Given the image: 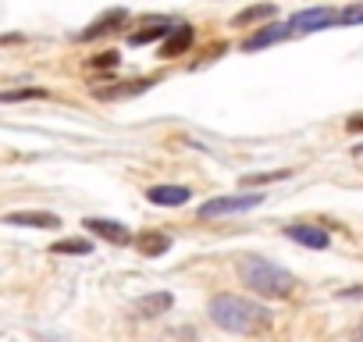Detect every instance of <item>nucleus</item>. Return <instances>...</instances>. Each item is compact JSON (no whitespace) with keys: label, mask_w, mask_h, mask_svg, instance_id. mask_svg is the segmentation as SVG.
<instances>
[{"label":"nucleus","mask_w":363,"mask_h":342,"mask_svg":"<svg viewBox=\"0 0 363 342\" xmlns=\"http://www.w3.org/2000/svg\"><path fill=\"white\" fill-rule=\"evenodd\" d=\"M211 321L225 331H235V335H257L271 324V310L260 307L257 299H246V296H235V292H218L207 307Z\"/></svg>","instance_id":"obj_1"},{"label":"nucleus","mask_w":363,"mask_h":342,"mask_svg":"<svg viewBox=\"0 0 363 342\" xmlns=\"http://www.w3.org/2000/svg\"><path fill=\"white\" fill-rule=\"evenodd\" d=\"M239 278H242V285H250L257 296H267V299H285L296 289V278L285 267H278L274 260L257 257V253H246L239 260Z\"/></svg>","instance_id":"obj_2"},{"label":"nucleus","mask_w":363,"mask_h":342,"mask_svg":"<svg viewBox=\"0 0 363 342\" xmlns=\"http://www.w3.org/2000/svg\"><path fill=\"white\" fill-rule=\"evenodd\" d=\"M267 197L257 189V193H239V197H214V200H207L203 207H200V218L203 221H211V218H225V214H242V211H253V207H260Z\"/></svg>","instance_id":"obj_3"},{"label":"nucleus","mask_w":363,"mask_h":342,"mask_svg":"<svg viewBox=\"0 0 363 342\" xmlns=\"http://www.w3.org/2000/svg\"><path fill=\"white\" fill-rule=\"evenodd\" d=\"M289 26H292V33H320V29L338 26V11H331V8H306V11H296L289 18Z\"/></svg>","instance_id":"obj_4"},{"label":"nucleus","mask_w":363,"mask_h":342,"mask_svg":"<svg viewBox=\"0 0 363 342\" xmlns=\"http://www.w3.org/2000/svg\"><path fill=\"white\" fill-rule=\"evenodd\" d=\"M289 36H292V26H289V22H274V26H267V29H260V33L246 36V40H242V50H246V54H253V50L274 47V43H281V40H289Z\"/></svg>","instance_id":"obj_5"},{"label":"nucleus","mask_w":363,"mask_h":342,"mask_svg":"<svg viewBox=\"0 0 363 342\" xmlns=\"http://www.w3.org/2000/svg\"><path fill=\"white\" fill-rule=\"evenodd\" d=\"M125 18H128V11H125V8H111V11H104L93 26H86V29L79 33V40H100V36H107V33L121 29V26H125Z\"/></svg>","instance_id":"obj_6"},{"label":"nucleus","mask_w":363,"mask_h":342,"mask_svg":"<svg viewBox=\"0 0 363 342\" xmlns=\"http://www.w3.org/2000/svg\"><path fill=\"white\" fill-rule=\"evenodd\" d=\"M86 228H89L93 236H100V239L114 243V246H128V243H132V232H128L121 221H107V218H86Z\"/></svg>","instance_id":"obj_7"},{"label":"nucleus","mask_w":363,"mask_h":342,"mask_svg":"<svg viewBox=\"0 0 363 342\" xmlns=\"http://www.w3.org/2000/svg\"><path fill=\"white\" fill-rule=\"evenodd\" d=\"M285 236L306 250H328V243H331V236L317 225H285Z\"/></svg>","instance_id":"obj_8"},{"label":"nucleus","mask_w":363,"mask_h":342,"mask_svg":"<svg viewBox=\"0 0 363 342\" xmlns=\"http://www.w3.org/2000/svg\"><path fill=\"white\" fill-rule=\"evenodd\" d=\"M4 225H26V228H61V218L50 211H11L4 214Z\"/></svg>","instance_id":"obj_9"},{"label":"nucleus","mask_w":363,"mask_h":342,"mask_svg":"<svg viewBox=\"0 0 363 342\" xmlns=\"http://www.w3.org/2000/svg\"><path fill=\"white\" fill-rule=\"evenodd\" d=\"M193 40H196L193 26H186V22H178V26L171 29V36H164L160 57H182V54H186V50L193 47Z\"/></svg>","instance_id":"obj_10"},{"label":"nucleus","mask_w":363,"mask_h":342,"mask_svg":"<svg viewBox=\"0 0 363 342\" xmlns=\"http://www.w3.org/2000/svg\"><path fill=\"white\" fill-rule=\"evenodd\" d=\"M193 193L186 189V186H150L146 189V200L150 204H157V207H182Z\"/></svg>","instance_id":"obj_11"},{"label":"nucleus","mask_w":363,"mask_h":342,"mask_svg":"<svg viewBox=\"0 0 363 342\" xmlns=\"http://www.w3.org/2000/svg\"><path fill=\"white\" fill-rule=\"evenodd\" d=\"M135 250H139L143 257H164V253L171 250V236L150 228V232H143V236L135 239Z\"/></svg>","instance_id":"obj_12"},{"label":"nucleus","mask_w":363,"mask_h":342,"mask_svg":"<svg viewBox=\"0 0 363 342\" xmlns=\"http://www.w3.org/2000/svg\"><path fill=\"white\" fill-rule=\"evenodd\" d=\"M171 303H174L171 292H150V296L135 299V314H139V317H160V314L171 310Z\"/></svg>","instance_id":"obj_13"},{"label":"nucleus","mask_w":363,"mask_h":342,"mask_svg":"<svg viewBox=\"0 0 363 342\" xmlns=\"http://www.w3.org/2000/svg\"><path fill=\"white\" fill-rule=\"evenodd\" d=\"M171 29H174V26H171L167 18H160V22L146 26L143 33H132L128 43H132V47H146V43H153V40H160V36H171Z\"/></svg>","instance_id":"obj_14"},{"label":"nucleus","mask_w":363,"mask_h":342,"mask_svg":"<svg viewBox=\"0 0 363 342\" xmlns=\"http://www.w3.org/2000/svg\"><path fill=\"white\" fill-rule=\"evenodd\" d=\"M153 86V79H135V82H121V89H96L100 100H121V96H135V93H146Z\"/></svg>","instance_id":"obj_15"},{"label":"nucleus","mask_w":363,"mask_h":342,"mask_svg":"<svg viewBox=\"0 0 363 342\" xmlns=\"http://www.w3.org/2000/svg\"><path fill=\"white\" fill-rule=\"evenodd\" d=\"M274 15H278V8H274V4H253V8H246V11H239V15H235V26L264 22V18H274Z\"/></svg>","instance_id":"obj_16"},{"label":"nucleus","mask_w":363,"mask_h":342,"mask_svg":"<svg viewBox=\"0 0 363 342\" xmlns=\"http://www.w3.org/2000/svg\"><path fill=\"white\" fill-rule=\"evenodd\" d=\"M57 257H68V253H75V257H89L93 253V243L89 239H61V243H54L50 246Z\"/></svg>","instance_id":"obj_17"},{"label":"nucleus","mask_w":363,"mask_h":342,"mask_svg":"<svg viewBox=\"0 0 363 342\" xmlns=\"http://www.w3.org/2000/svg\"><path fill=\"white\" fill-rule=\"evenodd\" d=\"M292 175V171L285 167V171H257V175H246L242 182L250 186V189H257V186H267V182H285Z\"/></svg>","instance_id":"obj_18"},{"label":"nucleus","mask_w":363,"mask_h":342,"mask_svg":"<svg viewBox=\"0 0 363 342\" xmlns=\"http://www.w3.org/2000/svg\"><path fill=\"white\" fill-rule=\"evenodd\" d=\"M29 96H47V89H40V86H29V89H8L4 96V104H15V100H29Z\"/></svg>","instance_id":"obj_19"},{"label":"nucleus","mask_w":363,"mask_h":342,"mask_svg":"<svg viewBox=\"0 0 363 342\" xmlns=\"http://www.w3.org/2000/svg\"><path fill=\"white\" fill-rule=\"evenodd\" d=\"M363 22V4H352L345 11H338V26H359Z\"/></svg>","instance_id":"obj_20"},{"label":"nucleus","mask_w":363,"mask_h":342,"mask_svg":"<svg viewBox=\"0 0 363 342\" xmlns=\"http://www.w3.org/2000/svg\"><path fill=\"white\" fill-rule=\"evenodd\" d=\"M118 61H121L118 50H104V54H96L89 65H93V68H118Z\"/></svg>","instance_id":"obj_21"},{"label":"nucleus","mask_w":363,"mask_h":342,"mask_svg":"<svg viewBox=\"0 0 363 342\" xmlns=\"http://www.w3.org/2000/svg\"><path fill=\"white\" fill-rule=\"evenodd\" d=\"M345 132H352V136H356V132H363V114H352V118L345 121Z\"/></svg>","instance_id":"obj_22"},{"label":"nucleus","mask_w":363,"mask_h":342,"mask_svg":"<svg viewBox=\"0 0 363 342\" xmlns=\"http://www.w3.org/2000/svg\"><path fill=\"white\" fill-rule=\"evenodd\" d=\"M342 296H345V299H359V296H363V285H352V289H342Z\"/></svg>","instance_id":"obj_23"},{"label":"nucleus","mask_w":363,"mask_h":342,"mask_svg":"<svg viewBox=\"0 0 363 342\" xmlns=\"http://www.w3.org/2000/svg\"><path fill=\"white\" fill-rule=\"evenodd\" d=\"M352 342H363V321H359V328L352 331Z\"/></svg>","instance_id":"obj_24"},{"label":"nucleus","mask_w":363,"mask_h":342,"mask_svg":"<svg viewBox=\"0 0 363 342\" xmlns=\"http://www.w3.org/2000/svg\"><path fill=\"white\" fill-rule=\"evenodd\" d=\"M356 153H359V157H363V143H359V146H356Z\"/></svg>","instance_id":"obj_25"}]
</instances>
